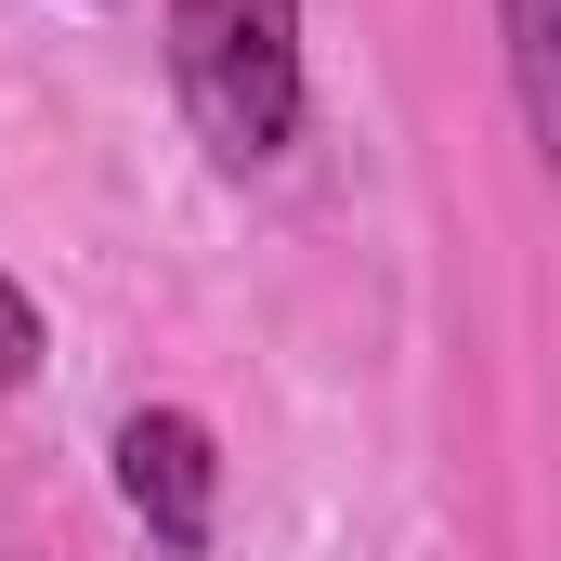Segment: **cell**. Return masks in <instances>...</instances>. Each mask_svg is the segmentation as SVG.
Wrapping results in <instances>:
<instances>
[{"label": "cell", "instance_id": "1", "mask_svg": "<svg viewBox=\"0 0 561 561\" xmlns=\"http://www.w3.org/2000/svg\"><path fill=\"white\" fill-rule=\"evenodd\" d=\"M170 79L222 170H275L300 144V0H170Z\"/></svg>", "mask_w": 561, "mask_h": 561}, {"label": "cell", "instance_id": "2", "mask_svg": "<svg viewBox=\"0 0 561 561\" xmlns=\"http://www.w3.org/2000/svg\"><path fill=\"white\" fill-rule=\"evenodd\" d=\"M118 496H131V523L157 549H209V523H222V444L209 419H183V405H131L118 419Z\"/></svg>", "mask_w": 561, "mask_h": 561}, {"label": "cell", "instance_id": "3", "mask_svg": "<svg viewBox=\"0 0 561 561\" xmlns=\"http://www.w3.org/2000/svg\"><path fill=\"white\" fill-rule=\"evenodd\" d=\"M510 26V92H523V131L561 118V0H496Z\"/></svg>", "mask_w": 561, "mask_h": 561}, {"label": "cell", "instance_id": "4", "mask_svg": "<svg viewBox=\"0 0 561 561\" xmlns=\"http://www.w3.org/2000/svg\"><path fill=\"white\" fill-rule=\"evenodd\" d=\"M39 353H53V340H39V300H26V287L0 275V405H13L26 379H39Z\"/></svg>", "mask_w": 561, "mask_h": 561}]
</instances>
